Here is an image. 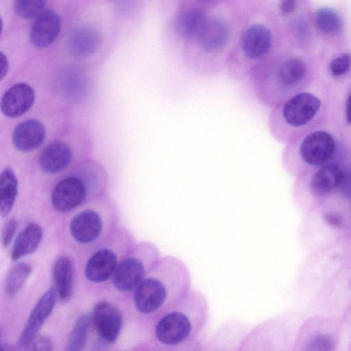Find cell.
Returning a JSON list of instances; mask_svg holds the SVG:
<instances>
[{"mask_svg": "<svg viewBox=\"0 0 351 351\" xmlns=\"http://www.w3.org/2000/svg\"><path fill=\"white\" fill-rule=\"evenodd\" d=\"M208 317L209 306L204 295L191 288L158 315L154 337L167 350H185V347L194 344L199 339Z\"/></svg>", "mask_w": 351, "mask_h": 351, "instance_id": "obj_1", "label": "cell"}, {"mask_svg": "<svg viewBox=\"0 0 351 351\" xmlns=\"http://www.w3.org/2000/svg\"><path fill=\"white\" fill-rule=\"evenodd\" d=\"M191 285V274L186 264L179 258L166 256L135 289V308L144 315H158L185 295Z\"/></svg>", "mask_w": 351, "mask_h": 351, "instance_id": "obj_2", "label": "cell"}, {"mask_svg": "<svg viewBox=\"0 0 351 351\" xmlns=\"http://www.w3.org/2000/svg\"><path fill=\"white\" fill-rule=\"evenodd\" d=\"M320 105L319 98L310 93L293 95L271 112L269 126L271 134L280 139L287 128L304 125L315 117Z\"/></svg>", "mask_w": 351, "mask_h": 351, "instance_id": "obj_3", "label": "cell"}, {"mask_svg": "<svg viewBox=\"0 0 351 351\" xmlns=\"http://www.w3.org/2000/svg\"><path fill=\"white\" fill-rule=\"evenodd\" d=\"M158 261V252L151 254L145 259L129 257L123 259L114 271V287L121 291L135 289L145 277L148 267Z\"/></svg>", "mask_w": 351, "mask_h": 351, "instance_id": "obj_4", "label": "cell"}, {"mask_svg": "<svg viewBox=\"0 0 351 351\" xmlns=\"http://www.w3.org/2000/svg\"><path fill=\"white\" fill-rule=\"evenodd\" d=\"M335 149V143L328 132L317 131L307 136L300 146L301 158L306 163L320 166L328 162Z\"/></svg>", "mask_w": 351, "mask_h": 351, "instance_id": "obj_5", "label": "cell"}, {"mask_svg": "<svg viewBox=\"0 0 351 351\" xmlns=\"http://www.w3.org/2000/svg\"><path fill=\"white\" fill-rule=\"evenodd\" d=\"M93 323L99 337L106 343L117 339L122 324V318L117 308L106 302L97 304L93 311Z\"/></svg>", "mask_w": 351, "mask_h": 351, "instance_id": "obj_6", "label": "cell"}, {"mask_svg": "<svg viewBox=\"0 0 351 351\" xmlns=\"http://www.w3.org/2000/svg\"><path fill=\"white\" fill-rule=\"evenodd\" d=\"M85 197L83 182L77 177L70 176L57 184L51 195V203L55 209L64 213L80 205Z\"/></svg>", "mask_w": 351, "mask_h": 351, "instance_id": "obj_7", "label": "cell"}, {"mask_svg": "<svg viewBox=\"0 0 351 351\" xmlns=\"http://www.w3.org/2000/svg\"><path fill=\"white\" fill-rule=\"evenodd\" d=\"M35 93L27 84L18 83L10 88L1 99V112L14 118L25 114L34 104Z\"/></svg>", "mask_w": 351, "mask_h": 351, "instance_id": "obj_8", "label": "cell"}, {"mask_svg": "<svg viewBox=\"0 0 351 351\" xmlns=\"http://www.w3.org/2000/svg\"><path fill=\"white\" fill-rule=\"evenodd\" d=\"M56 292L54 289L48 290L34 306L18 341L21 350L37 335L38 330L53 311L56 300Z\"/></svg>", "mask_w": 351, "mask_h": 351, "instance_id": "obj_9", "label": "cell"}, {"mask_svg": "<svg viewBox=\"0 0 351 351\" xmlns=\"http://www.w3.org/2000/svg\"><path fill=\"white\" fill-rule=\"evenodd\" d=\"M61 27L59 16L53 10L40 12L34 22L29 34L32 43L37 47L51 45L58 37Z\"/></svg>", "mask_w": 351, "mask_h": 351, "instance_id": "obj_10", "label": "cell"}, {"mask_svg": "<svg viewBox=\"0 0 351 351\" xmlns=\"http://www.w3.org/2000/svg\"><path fill=\"white\" fill-rule=\"evenodd\" d=\"M241 44L243 55L247 60L252 62L259 60L271 48V32L263 25H254L243 33Z\"/></svg>", "mask_w": 351, "mask_h": 351, "instance_id": "obj_11", "label": "cell"}, {"mask_svg": "<svg viewBox=\"0 0 351 351\" xmlns=\"http://www.w3.org/2000/svg\"><path fill=\"white\" fill-rule=\"evenodd\" d=\"M229 28L220 19H206L197 38L201 48L208 53H216L224 48L229 38Z\"/></svg>", "mask_w": 351, "mask_h": 351, "instance_id": "obj_12", "label": "cell"}, {"mask_svg": "<svg viewBox=\"0 0 351 351\" xmlns=\"http://www.w3.org/2000/svg\"><path fill=\"white\" fill-rule=\"evenodd\" d=\"M45 138L43 124L36 119H28L19 123L12 134L14 147L21 152H30L38 148Z\"/></svg>", "mask_w": 351, "mask_h": 351, "instance_id": "obj_13", "label": "cell"}, {"mask_svg": "<svg viewBox=\"0 0 351 351\" xmlns=\"http://www.w3.org/2000/svg\"><path fill=\"white\" fill-rule=\"evenodd\" d=\"M102 230L100 216L93 210H85L77 214L71 221L70 232L73 237L82 243L95 241Z\"/></svg>", "mask_w": 351, "mask_h": 351, "instance_id": "obj_14", "label": "cell"}, {"mask_svg": "<svg viewBox=\"0 0 351 351\" xmlns=\"http://www.w3.org/2000/svg\"><path fill=\"white\" fill-rule=\"evenodd\" d=\"M117 265L115 254L109 249H101L94 253L87 261L85 276L91 282H102L114 273Z\"/></svg>", "mask_w": 351, "mask_h": 351, "instance_id": "obj_15", "label": "cell"}, {"mask_svg": "<svg viewBox=\"0 0 351 351\" xmlns=\"http://www.w3.org/2000/svg\"><path fill=\"white\" fill-rule=\"evenodd\" d=\"M72 152L63 142H54L47 146L39 157V165L47 173H57L66 169L71 162Z\"/></svg>", "mask_w": 351, "mask_h": 351, "instance_id": "obj_16", "label": "cell"}, {"mask_svg": "<svg viewBox=\"0 0 351 351\" xmlns=\"http://www.w3.org/2000/svg\"><path fill=\"white\" fill-rule=\"evenodd\" d=\"M43 237L40 226L35 223H29L17 236L11 253V259L19 258L34 252Z\"/></svg>", "mask_w": 351, "mask_h": 351, "instance_id": "obj_17", "label": "cell"}, {"mask_svg": "<svg viewBox=\"0 0 351 351\" xmlns=\"http://www.w3.org/2000/svg\"><path fill=\"white\" fill-rule=\"evenodd\" d=\"M343 173V170L336 164L322 167L312 178L311 186L313 191L318 195H324L339 188Z\"/></svg>", "mask_w": 351, "mask_h": 351, "instance_id": "obj_18", "label": "cell"}, {"mask_svg": "<svg viewBox=\"0 0 351 351\" xmlns=\"http://www.w3.org/2000/svg\"><path fill=\"white\" fill-rule=\"evenodd\" d=\"M53 277L58 295L62 300H67L73 290V267L68 257H60L56 261Z\"/></svg>", "mask_w": 351, "mask_h": 351, "instance_id": "obj_19", "label": "cell"}, {"mask_svg": "<svg viewBox=\"0 0 351 351\" xmlns=\"http://www.w3.org/2000/svg\"><path fill=\"white\" fill-rule=\"evenodd\" d=\"M99 36L93 28L80 27L71 35L70 48L77 56H86L93 53L99 44Z\"/></svg>", "mask_w": 351, "mask_h": 351, "instance_id": "obj_20", "label": "cell"}, {"mask_svg": "<svg viewBox=\"0 0 351 351\" xmlns=\"http://www.w3.org/2000/svg\"><path fill=\"white\" fill-rule=\"evenodd\" d=\"M18 193V180L13 170L6 167L0 176V212L2 217L11 211Z\"/></svg>", "mask_w": 351, "mask_h": 351, "instance_id": "obj_21", "label": "cell"}, {"mask_svg": "<svg viewBox=\"0 0 351 351\" xmlns=\"http://www.w3.org/2000/svg\"><path fill=\"white\" fill-rule=\"evenodd\" d=\"M206 19L200 9L187 10L178 16L175 24L176 32L184 38L197 36Z\"/></svg>", "mask_w": 351, "mask_h": 351, "instance_id": "obj_22", "label": "cell"}, {"mask_svg": "<svg viewBox=\"0 0 351 351\" xmlns=\"http://www.w3.org/2000/svg\"><path fill=\"white\" fill-rule=\"evenodd\" d=\"M31 271L32 267L25 263H17L10 269L5 282V290L8 296L14 297L19 292Z\"/></svg>", "mask_w": 351, "mask_h": 351, "instance_id": "obj_23", "label": "cell"}, {"mask_svg": "<svg viewBox=\"0 0 351 351\" xmlns=\"http://www.w3.org/2000/svg\"><path fill=\"white\" fill-rule=\"evenodd\" d=\"M90 318L88 314H83L76 319L68 339L66 350L78 351L84 348L86 342Z\"/></svg>", "mask_w": 351, "mask_h": 351, "instance_id": "obj_24", "label": "cell"}, {"mask_svg": "<svg viewBox=\"0 0 351 351\" xmlns=\"http://www.w3.org/2000/svg\"><path fill=\"white\" fill-rule=\"evenodd\" d=\"M315 23L318 29L325 34L336 33L342 26L340 16L328 8H322L316 11Z\"/></svg>", "mask_w": 351, "mask_h": 351, "instance_id": "obj_25", "label": "cell"}, {"mask_svg": "<svg viewBox=\"0 0 351 351\" xmlns=\"http://www.w3.org/2000/svg\"><path fill=\"white\" fill-rule=\"evenodd\" d=\"M47 0H15L17 14L23 19H32L43 12Z\"/></svg>", "mask_w": 351, "mask_h": 351, "instance_id": "obj_26", "label": "cell"}, {"mask_svg": "<svg viewBox=\"0 0 351 351\" xmlns=\"http://www.w3.org/2000/svg\"><path fill=\"white\" fill-rule=\"evenodd\" d=\"M350 66V54L343 53L332 60L330 64V71L333 76L338 77L346 73Z\"/></svg>", "mask_w": 351, "mask_h": 351, "instance_id": "obj_27", "label": "cell"}, {"mask_svg": "<svg viewBox=\"0 0 351 351\" xmlns=\"http://www.w3.org/2000/svg\"><path fill=\"white\" fill-rule=\"evenodd\" d=\"M52 342L46 336L35 335L23 348L24 350H51Z\"/></svg>", "mask_w": 351, "mask_h": 351, "instance_id": "obj_28", "label": "cell"}, {"mask_svg": "<svg viewBox=\"0 0 351 351\" xmlns=\"http://www.w3.org/2000/svg\"><path fill=\"white\" fill-rule=\"evenodd\" d=\"M18 227L17 221L14 219H10L5 224L1 234V241L3 247L9 245Z\"/></svg>", "mask_w": 351, "mask_h": 351, "instance_id": "obj_29", "label": "cell"}, {"mask_svg": "<svg viewBox=\"0 0 351 351\" xmlns=\"http://www.w3.org/2000/svg\"><path fill=\"white\" fill-rule=\"evenodd\" d=\"M332 345V339L330 337L319 335L313 339L309 346L311 350H330Z\"/></svg>", "mask_w": 351, "mask_h": 351, "instance_id": "obj_30", "label": "cell"}, {"mask_svg": "<svg viewBox=\"0 0 351 351\" xmlns=\"http://www.w3.org/2000/svg\"><path fill=\"white\" fill-rule=\"evenodd\" d=\"M339 189L343 196L351 198V169L343 171Z\"/></svg>", "mask_w": 351, "mask_h": 351, "instance_id": "obj_31", "label": "cell"}, {"mask_svg": "<svg viewBox=\"0 0 351 351\" xmlns=\"http://www.w3.org/2000/svg\"><path fill=\"white\" fill-rule=\"evenodd\" d=\"M324 219L328 224L333 227L340 228L343 223V218L336 213H326L324 215Z\"/></svg>", "mask_w": 351, "mask_h": 351, "instance_id": "obj_32", "label": "cell"}, {"mask_svg": "<svg viewBox=\"0 0 351 351\" xmlns=\"http://www.w3.org/2000/svg\"><path fill=\"white\" fill-rule=\"evenodd\" d=\"M296 6V0H281L280 3V9L285 14L292 13Z\"/></svg>", "mask_w": 351, "mask_h": 351, "instance_id": "obj_33", "label": "cell"}, {"mask_svg": "<svg viewBox=\"0 0 351 351\" xmlns=\"http://www.w3.org/2000/svg\"><path fill=\"white\" fill-rule=\"evenodd\" d=\"M8 69V62L3 53L0 54V79L2 80L6 75Z\"/></svg>", "mask_w": 351, "mask_h": 351, "instance_id": "obj_34", "label": "cell"}, {"mask_svg": "<svg viewBox=\"0 0 351 351\" xmlns=\"http://www.w3.org/2000/svg\"><path fill=\"white\" fill-rule=\"evenodd\" d=\"M346 117L348 123L351 125V94L348 97L346 102Z\"/></svg>", "mask_w": 351, "mask_h": 351, "instance_id": "obj_35", "label": "cell"}]
</instances>
